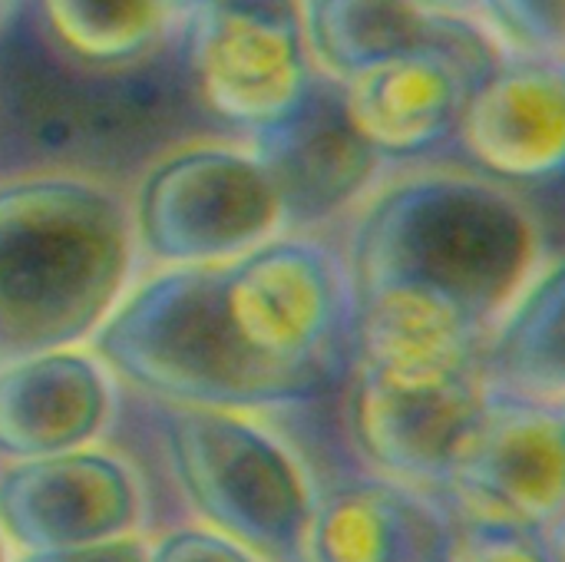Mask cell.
<instances>
[{
  "instance_id": "cell-26",
  "label": "cell",
  "mask_w": 565,
  "mask_h": 562,
  "mask_svg": "<svg viewBox=\"0 0 565 562\" xmlns=\"http://www.w3.org/2000/svg\"><path fill=\"white\" fill-rule=\"evenodd\" d=\"M10 553H13V550H10V543H7V537H3V530H0V562H13Z\"/></svg>"
},
{
  "instance_id": "cell-6",
  "label": "cell",
  "mask_w": 565,
  "mask_h": 562,
  "mask_svg": "<svg viewBox=\"0 0 565 562\" xmlns=\"http://www.w3.org/2000/svg\"><path fill=\"white\" fill-rule=\"evenodd\" d=\"M175 36L195 103L245 139L295 116L321 76L301 0H192Z\"/></svg>"
},
{
  "instance_id": "cell-17",
  "label": "cell",
  "mask_w": 565,
  "mask_h": 562,
  "mask_svg": "<svg viewBox=\"0 0 565 562\" xmlns=\"http://www.w3.org/2000/svg\"><path fill=\"white\" fill-rule=\"evenodd\" d=\"M480 368L493 394L565 404V252H546L487 328Z\"/></svg>"
},
{
  "instance_id": "cell-3",
  "label": "cell",
  "mask_w": 565,
  "mask_h": 562,
  "mask_svg": "<svg viewBox=\"0 0 565 562\" xmlns=\"http://www.w3.org/2000/svg\"><path fill=\"white\" fill-rule=\"evenodd\" d=\"M139 265L116 185L79 172L0 179V361L89 344Z\"/></svg>"
},
{
  "instance_id": "cell-23",
  "label": "cell",
  "mask_w": 565,
  "mask_h": 562,
  "mask_svg": "<svg viewBox=\"0 0 565 562\" xmlns=\"http://www.w3.org/2000/svg\"><path fill=\"white\" fill-rule=\"evenodd\" d=\"M414 3L434 13H447V17H470L480 0H414Z\"/></svg>"
},
{
  "instance_id": "cell-24",
  "label": "cell",
  "mask_w": 565,
  "mask_h": 562,
  "mask_svg": "<svg viewBox=\"0 0 565 562\" xmlns=\"http://www.w3.org/2000/svg\"><path fill=\"white\" fill-rule=\"evenodd\" d=\"M546 543H550L553 562H565V513H563V520L546 533Z\"/></svg>"
},
{
  "instance_id": "cell-11",
  "label": "cell",
  "mask_w": 565,
  "mask_h": 562,
  "mask_svg": "<svg viewBox=\"0 0 565 562\" xmlns=\"http://www.w3.org/2000/svg\"><path fill=\"white\" fill-rule=\"evenodd\" d=\"M487 70L450 50H414L334 83L354 132L384 162H407L454 139L467 96Z\"/></svg>"
},
{
  "instance_id": "cell-5",
  "label": "cell",
  "mask_w": 565,
  "mask_h": 562,
  "mask_svg": "<svg viewBox=\"0 0 565 562\" xmlns=\"http://www.w3.org/2000/svg\"><path fill=\"white\" fill-rule=\"evenodd\" d=\"M139 258L205 265L252 252L288 232L275 179L252 142H189L156 159L132 199Z\"/></svg>"
},
{
  "instance_id": "cell-14",
  "label": "cell",
  "mask_w": 565,
  "mask_h": 562,
  "mask_svg": "<svg viewBox=\"0 0 565 562\" xmlns=\"http://www.w3.org/2000/svg\"><path fill=\"white\" fill-rule=\"evenodd\" d=\"M457 527L440 494L371 474L318 497L308 562H447Z\"/></svg>"
},
{
  "instance_id": "cell-20",
  "label": "cell",
  "mask_w": 565,
  "mask_h": 562,
  "mask_svg": "<svg viewBox=\"0 0 565 562\" xmlns=\"http://www.w3.org/2000/svg\"><path fill=\"white\" fill-rule=\"evenodd\" d=\"M447 562H553L543 533L500 527H457Z\"/></svg>"
},
{
  "instance_id": "cell-12",
  "label": "cell",
  "mask_w": 565,
  "mask_h": 562,
  "mask_svg": "<svg viewBox=\"0 0 565 562\" xmlns=\"http://www.w3.org/2000/svg\"><path fill=\"white\" fill-rule=\"evenodd\" d=\"M116 381L89 344L0 361V460L99 444L116 417Z\"/></svg>"
},
{
  "instance_id": "cell-18",
  "label": "cell",
  "mask_w": 565,
  "mask_h": 562,
  "mask_svg": "<svg viewBox=\"0 0 565 562\" xmlns=\"http://www.w3.org/2000/svg\"><path fill=\"white\" fill-rule=\"evenodd\" d=\"M40 20L56 53L89 70H119L149 60L179 10L169 0H40Z\"/></svg>"
},
{
  "instance_id": "cell-1",
  "label": "cell",
  "mask_w": 565,
  "mask_h": 562,
  "mask_svg": "<svg viewBox=\"0 0 565 562\" xmlns=\"http://www.w3.org/2000/svg\"><path fill=\"white\" fill-rule=\"evenodd\" d=\"M351 328L344 255L301 229L136 275L89 348L152 401L255 414L324 394L351 364Z\"/></svg>"
},
{
  "instance_id": "cell-16",
  "label": "cell",
  "mask_w": 565,
  "mask_h": 562,
  "mask_svg": "<svg viewBox=\"0 0 565 562\" xmlns=\"http://www.w3.org/2000/svg\"><path fill=\"white\" fill-rule=\"evenodd\" d=\"M301 20L311 60L328 79L414 50H450L480 66L500 60L470 17L434 13L414 0H301Z\"/></svg>"
},
{
  "instance_id": "cell-25",
  "label": "cell",
  "mask_w": 565,
  "mask_h": 562,
  "mask_svg": "<svg viewBox=\"0 0 565 562\" xmlns=\"http://www.w3.org/2000/svg\"><path fill=\"white\" fill-rule=\"evenodd\" d=\"M17 7H20V0H0V30H7V23L17 13Z\"/></svg>"
},
{
  "instance_id": "cell-27",
  "label": "cell",
  "mask_w": 565,
  "mask_h": 562,
  "mask_svg": "<svg viewBox=\"0 0 565 562\" xmlns=\"http://www.w3.org/2000/svg\"><path fill=\"white\" fill-rule=\"evenodd\" d=\"M169 3H172V7H175V10H179V13H182V10H185V7H189V3H192V0H169Z\"/></svg>"
},
{
  "instance_id": "cell-28",
  "label": "cell",
  "mask_w": 565,
  "mask_h": 562,
  "mask_svg": "<svg viewBox=\"0 0 565 562\" xmlns=\"http://www.w3.org/2000/svg\"><path fill=\"white\" fill-rule=\"evenodd\" d=\"M563 70H565V56H563Z\"/></svg>"
},
{
  "instance_id": "cell-7",
  "label": "cell",
  "mask_w": 565,
  "mask_h": 562,
  "mask_svg": "<svg viewBox=\"0 0 565 562\" xmlns=\"http://www.w3.org/2000/svg\"><path fill=\"white\" fill-rule=\"evenodd\" d=\"M437 494L460 527L546 537L565 513L563 407L490 394Z\"/></svg>"
},
{
  "instance_id": "cell-22",
  "label": "cell",
  "mask_w": 565,
  "mask_h": 562,
  "mask_svg": "<svg viewBox=\"0 0 565 562\" xmlns=\"http://www.w3.org/2000/svg\"><path fill=\"white\" fill-rule=\"evenodd\" d=\"M13 562H149V540L139 533L83 543V547H63V550H43V553H17Z\"/></svg>"
},
{
  "instance_id": "cell-29",
  "label": "cell",
  "mask_w": 565,
  "mask_h": 562,
  "mask_svg": "<svg viewBox=\"0 0 565 562\" xmlns=\"http://www.w3.org/2000/svg\"><path fill=\"white\" fill-rule=\"evenodd\" d=\"M563 414H565V404H563Z\"/></svg>"
},
{
  "instance_id": "cell-10",
  "label": "cell",
  "mask_w": 565,
  "mask_h": 562,
  "mask_svg": "<svg viewBox=\"0 0 565 562\" xmlns=\"http://www.w3.org/2000/svg\"><path fill=\"white\" fill-rule=\"evenodd\" d=\"M454 139L473 169L510 185L565 172L563 60L500 56L473 83Z\"/></svg>"
},
{
  "instance_id": "cell-4",
  "label": "cell",
  "mask_w": 565,
  "mask_h": 562,
  "mask_svg": "<svg viewBox=\"0 0 565 562\" xmlns=\"http://www.w3.org/2000/svg\"><path fill=\"white\" fill-rule=\"evenodd\" d=\"M169 470L195 517L262 562H308L318 494L295 450L248 411L156 401Z\"/></svg>"
},
{
  "instance_id": "cell-21",
  "label": "cell",
  "mask_w": 565,
  "mask_h": 562,
  "mask_svg": "<svg viewBox=\"0 0 565 562\" xmlns=\"http://www.w3.org/2000/svg\"><path fill=\"white\" fill-rule=\"evenodd\" d=\"M149 562H262L235 540L199 527H179L162 533L159 540H149Z\"/></svg>"
},
{
  "instance_id": "cell-13",
  "label": "cell",
  "mask_w": 565,
  "mask_h": 562,
  "mask_svg": "<svg viewBox=\"0 0 565 562\" xmlns=\"http://www.w3.org/2000/svg\"><path fill=\"white\" fill-rule=\"evenodd\" d=\"M248 142L275 179L288 232H301L361 202L384 166L348 123L338 83L328 76H318L295 116Z\"/></svg>"
},
{
  "instance_id": "cell-8",
  "label": "cell",
  "mask_w": 565,
  "mask_h": 562,
  "mask_svg": "<svg viewBox=\"0 0 565 562\" xmlns=\"http://www.w3.org/2000/svg\"><path fill=\"white\" fill-rule=\"evenodd\" d=\"M142 507L132 464L96 444L0 467V530L17 553L136 533Z\"/></svg>"
},
{
  "instance_id": "cell-9",
  "label": "cell",
  "mask_w": 565,
  "mask_h": 562,
  "mask_svg": "<svg viewBox=\"0 0 565 562\" xmlns=\"http://www.w3.org/2000/svg\"><path fill=\"white\" fill-rule=\"evenodd\" d=\"M348 374V431L358 454L374 474L437 494L460 441L493 394L483 368L434 381Z\"/></svg>"
},
{
  "instance_id": "cell-19",
  "label": "cell",
  "mask_w": 565,
  "mask_h": 562,
  "mask_svg": "<svg viewBox=\"0 0 565 562\" xmlns=\"http://www.w3.org/2000/svg\"><path fill=\"white\" fill-rule=\"evenodd\" d=\"M470 20L497 56H565V0H480Z\"/></svg>"
},
{
  "instance_id": "cell-2",
  "label": "cell",
  "mask_w": 565,
  "mask_h": 562,
  "mask_svg": "<svg viewBox=\"0 0 565 562\" xmlns=\"http://www.w3.org/2000/svg\"><path fill=\"white\" fill-rule=\"evenodd\" d=\"M546 252L543 222L523 192L470 162L377 179L341 248L354 295L417 285L460 305L483 331Z\"/></svg>"
},
{
  "instance_id": "cell-15",
  "label": "cell",
  "mask_w": 565,
  "mask_h": 562,
  "mask_svg": "<svg viewBox=\"0 0 565 562\" xmlns=\"http://www.w3.org/2000/svg\"><path fill=\"white\" fill-rule=\"evenodd\" d=\"M483 328L450 298L417 285L354 295L351 364L391 381H434L480 368Z\"/></svg>"
}]
</instances>
